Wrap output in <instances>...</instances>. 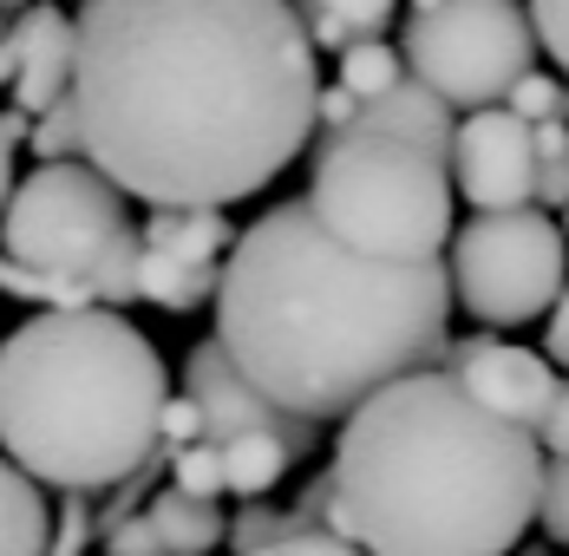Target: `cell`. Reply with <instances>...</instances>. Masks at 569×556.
Segmentation results:
<instances>
[{"label": "cell", "mask_w": 569, "mask_h": 556, "mask_svg": "<svg viewBox=\"0 0 569 556\" xmlns=\"http://www.w3.org/2000/svg\"><path fill=\"white\" fill-rule=\"evenodd\" d=\"M79 158L151 210H229L315 138V40L288 0H86Z\"/></svg>", "instance_id": "6da1fadb"}, {"label": "cell", "mask_w": 569, "mask_h": 556, "mask_svg": "<svg viewBox=\"0 0 569 556\" xmlns=\"http://www.w3.org/2000/svg\"><path fill=\"white\" fill-rule=\"evenodd\" d=\"M452 269H399L341 249L308 197L236 236L217 288V340L295 419H353L373 393L446 360Z\"/></svg>", "instance_id": "7a4b0ae2"}, {"label": "cell", "mask_w": 569, "mask_h": 556, "mask_svg": "<svg viewBox=\"0 0 569 556\" xmlns=\"http://www.w3.org/2000/svg\"><path fill=\"white\" fill-rule=\"evenodd\" d=\"M328 485V530L360 556H511L537 524L543 445L426 367L341 426Z\"/></svg>", "instance_id": "3957f363"}, {"label": "cell", "mask_w": 569, "mask_h": 556, "mask_svg": "<svg viewBox=\"0 0 569 556\" xmlns=\"http://www.w3.org/2000/svg\"><path fill=\"white\" fill-rule=\"evenodd\" d=\"M164 354L112 308L33 315L0 340V451L66 498L131 485L164 445Z\"/></svg>", "instance_id": "277c9868"}, {"label": "cell", "mask_w": 569, "mask_h": 556, "mask_svg": "<svg viewBox=\"0 0 569 556\" xmlns=\"http://www.w3.org/2000/svg\"><path fill=\"white\" fill-rule=\"evenodd\" d=\"M452 158L373 125L321 138L308 177V210L321 229L353 256L399 269L439 262V249L452 242Z\"/></svg>", "instance_id": "5b68a950"}, {"label": "cell", "mask_w": 569, "mask_h": 556, "mask_svg": "<svg viewBox=\"0 0 569 556\" xmlns=\"http://www.w3.org/2000/svg\"><path fill=\"white\" fill-rule=\"evenodd\" d=\"M0 249L20 269L86 281L99 295V308H112V315L124 301H138L144 236L124 217V190L106 183L86 158L40 165L13 183L7 217H0Z\"/></svg>", "instance_id": "8992f818"}, {"label": "cell", "mask_w": 569, "mask_h": 556, "mask_svg": "<svg viewBox=\"0 0 569 556\" xmlns=\"http://www.w3.org/2000/svg\"><path fill=\"white\" fill-rule=\"evenodd\" d=\"M406 79L439 92L452 111H491L511 99L523 72H537V27L523 0H446L439 13H412L399 33Z\"/></svg>", "instance_id": "52a82bcc"}, {"label": "cell", "mask_w": 569, "mask_h": 556, "mask_svg": "<svg viewBox=\"0 0 569 556\" xmlns=\"http://www.w3.org/2000/svg\"><path fill=\"white\" fill-rule=\"evenodd\" d=\"M569 288V236L550 210L471 217L452 236V301L485 328L543 321Z\"/></svg>", "instance_id": "ba28073f"}, {"label": "cell", "mask_w": 569, "mask_h": 556, "mask_svg": "<svg viewBox=\"0 0 569 556\" xmlns=\"http://www.w3.org/2000/svg\"><path fill=\"white\" fill-rule=\"evenodd\" d=\"M452 190L478 217L537 210V138L505 106L471 111L452 138Z\"/></svg>", "instance_id": "9c48e42d"}, {"label": "cell", "mask_w": 569, "mask_h": 556, "mask_svg": "<svg viewBox=\"0 0 569 556\" xmlns=\"http://www.w3.org/2000/svg\"><path fill=\"white\" fill-rule=\"evenodd\" d=\"M183 393L197 399L203 439L210 445H229V439H242V433H269V439H282L295 458L315 451V419H295L288 406H276L269 393L229 360L223 340H197V347H190V360H183Z\"/></svg>", "instance_id": "30bf717a"}, {"label": "cell", "mask_w": 569, "mask_h": 556, "mask_svg": "<svg viewBox=\"0 0 569 556\" xmlns=\"http://www.w3.org/2000/svg\"><path fill=\"white\" fill-rule=\"evenodd\" d=\"M446 374H458L478 406H491L498 419L523 426L530 439L543 433V419H550V406H557V393H563L557 367H550L543 354L511 347V340H491V334H471V340L446 347Z\"/></svg>", "instance_id": "8fae6325"}, {"label": "cell", "mask_w": 569, "mask_h": 556, "mask_svg": "<svg viewBox=\"0 0 569 556\" xmlns=\"http://www.w3.org/2000/svg\"><path fill=\"white\" fill-rule=\"evenodd\" d=\"M20 40V79H13V111L40 118L59 99H72V66H79V27L59 7H27L13 20Z\"/></svg>", "instance_id": "7c38bea8"}, {"label": "cell", "mask_w": 569, "mask_h": 556, "mask_svg": "<svg viewBox=\"0 0 569 556\" xmlns=\"http://www.w3.org/2000/svg\"><path fill=\"white\" fill-rule=\"evenodd\" d=\"M53 550V510L40 485L0 451V556H47Z\"/></svg>", "instance_id": "4fadbf2b"}, {"label": "cell", "mask_w": 569, "mask_h": 556, "mask_svg": "<svg viewBox=\"0 0 569 556\" xmlns=\"http://www.w3.org/2000/svg\"><path fill=\"white\" fill-rule=\"evenodd\" d=\"M144 517H151V530H158L164 556H210L229 537L223 510H217V504H203V498H183L177 485L144 504Z\"/></svg>", "instance_id": "5bb4252c"}, {"label": "cell", "mask_w": 569, "mask_h": 556, "mask_svg": "<svg viewBox=\"0 0 569 556\" xmlns=\"http://www.w3.org/2000/svg\"><path fill=\"white\" fill-rule=\"evenodd\" d=\"M217 288H223L217 262H177L158 249H144V262H138V301H151L164 315H190V308L217 301Z\"/></svg>", "instance_id": "9a60e30c"}, {"label": "cell", "mask_w": 569, "mask_h": 556, "mask_svg": "<svg viewBox=\"0 0 569 556\" xmlns=\"http://www.w3.org/2000/svg\"><path fill=\"white\" fill-rule=\"evenodd\" d=\"M144 249L177 256V262H217L223 249H236V229L223 210H151Z\"/></svg>", "instance_id": "2e32d148"}, {"label": "cell", "mask_w": 569, "mask_h": 556, "mask_svg": "<svg viewBox=\"0 0 569 556\" xmlns=\"http://www.w3.org/2000/svg\"><path fill=\"white\" fill-rule=\"evenodd\" d=\"M295 465V451L282 439H269V433H242V439L223 445V485L236 498L262 504L276 485H282V471Z\"/></svg>", "instance_id": "e0dca14e"}, {"label": "cell", "mask_w": 569, "mask_h": 556, "mask_svg": "<svg viewBox=\"0 0 569 556\" xmlns=\"http://www.w3.org/2000/svg\"><path fill=\"white\" fill-rule=\"evenodd\" d=\"M341 86L360 106H373V99H387L393 86H406V59H399V47H387V40H353L341 53Z\"/></svg>", "instance_id": "ac0fdd59"}, {"label": "cell", "mask_w": 569, "mask_h": 556, "mask_svg": "<svg viewBox=\"0 0 569 556\" xmlns=\"http://www.w3.org/2000/svg\"><path fill=\"white\" fill-rule=\"evenodd\" d=\"M171 478H177V492L183 498H203V504H217L229 492L223 485V445H183V451H171Z\"/></svg>", "instance_id": "d6986e66"}, {"label": "cell", "mask_w": 569, "mask_h": 556, "mask_svg": "<svg viewBox=\"0 0 569 556\" xmlns=\"http://www.w3.org/2000/svg\"><path fill=\"white\" fill-rule=\"evenodd\" d=\"M511 118L523 125H569V86H557L550 72H523L511 86V99H505Z\"/></svg>", "instance_id": "ffe728a7"}, {"label": "cell", "mask_w": 569, "mask_h": 556, "mask_svg": "<svg viewBox=\"0 0 569 556\" xmlns=\"http://www.w3.org/2000/svg\"><path fill=\"white\" fill-rule=\"evenodd\" d=\"M27 145H33L40 165H72L79 158V111H72V99H59L53 111H40Z\"/></svg>", "instance_id": "44dd1931"}, {"label": "cell", "mask_w": 569, "mask_h": 556, "mask_svg": "<svg viewBox=\"0 0 569 556\" xmlns=\"http://www.w3.org/2000/svg\"><path fill=\"white\" fill-rule=\"evenodd\" d=\"M288 530H295V517L269 510V504H242V517L229 524V550H236V556H256V550H269L276 537H288Z\"/></svg>", "instance_id": "7402d4cb"}, {"label": "cell", "mask_w": 569, "mask_h": 556, "mask_svg": "<svg viewBox=\"0 0 569 556\" xmlns=\"http://www.w3.org/2000/svg\"><path fill=\"white\" fill-rule=\"evenodd\" d=\"M537 517H543V537L569 544V458H550V465H543V498H537Z\"/></svg>", "instance_id": "603a6c76"}, {"label": "cell", "mask_w": 569, "mask_h": 556, "mask_svg": "<svg viewBox=\"0 0 569 556\" xmlns=\"http://www.w3.org/2000/svg\"><path fill=\"white\" fill-rule=\"evenodd\" d=\"M530 27H537V47L557 59L569 79V0H530Z\"/></svg>", "instance_id": "cb8c5ba5"}, {"label": "cell", "mask_w": 569, "mask_h": 556, "mask_svg": "<svg viewBox=\"0 0 569 556\" xmlns=\"http://www.w3.org/2000/svg\"><path fill=\"white\" fill-rule=\"evenodd\" d=\"M315 7H321V13H335L353 40H367V33H380V27L393 20L399 0H315Z\"/></svg>", "instance_id": "d4e9b609"}, {"label": "cell", "mask_w": 569, "mask_h": 556, "mask_svg": "<svg viewBox=\"0 0 569 556\" xmlns=\"http://www.w3.org/2000/svg\"><path fill=\"white\" fill-rule=\"evenodd\" d=\"M106 556H164V544H158L151 517H131V510H118L112 530H106Z\"/></svg>", "instance_id": "484cf974"}, {"label": "cell", "mask_w": 569, "mask_h": 556, "mask_svg": "<svg viewBox=\"0 0 569 556\" xmlns=\"http://www.w3.org/2000/svg\"><path fill=\"white\" fill-rule=\"evenodd\" d=\"M256 556H360L347 537H335V530H288V537H276L269 550H256Z\"/></svg>", "instance_id": "4316f807"}, {"label": "cell", "mask_w": 569, "mask_h": 556, "mask_svg": "<svg viewBox=\"0 0 569 556\" xmlns=\"http://www.w3.org/2000/svg\"><path fill=\"white\" fill-rule=\"evenodd\" d=\"M164 445H171V451L203 445V413H197V399H190V393H171V406H164Z\"/></svg>", "instance_id": "83f0119b"}, {"label": "cell", "mask_w": 569, "mask_h": 556, "mask_svg": "<svg viewBox=\"0 0 569 556\" xmlns=\"http://www.w3.org/2000/svg\"><path fill=\"white\" fill-rule=\"evenodd\" d=\"M86 537H92V510L72 498L53 517V550H47V556H79V550H86Z\"/></svg>", "instance_id": "f1b7e54d"}, {"label": "cell", "mask_w": 569, "mask_h": 556, "mask_svg": "<svg viewBox=\"0 0 569 556\" xmlns=\"http://www.w3.org/2000/svg\"><path fill=\"white\" fill-rule=\"evenodd\" d=\"M353 118H360V99L347 92L341 79H335V86H321V99H315V125H321V131L335 138V131H347Z\"/></svg>", "instance_id": "f546056e"}, {"label": "cell", "mask_w": 569, "mask_h": 556, "mask_svg": "<svg viewBox=\"0 0 569 556\" xmlns=\"http://www.w3.org/2000/svg\"><path fill=\"white\" fill-rule=\"evenodd\" d=\"M537 445H543L550 458H569V387L557 393V406H550V419H543V433H537Z\"/></svg>", "instance_id": "4dcf8cb0"}, {"label": "cell", "mask_w": 569, "mask_h": 556, "mask_svg": "<svg viewBox=\"0 0 569 556\" xmlns=\"http://www.w3.org/2000/svg\"><path fill=\"white\" fill-rule=\"evenodd\" d=\"M543 347H550V367H569V288H563V301L550 308V334H543Z\"/></svg>", "instance_id": "1f68e13d"}, {"label": "cell", "mask_w": 569, "mask_h": 556, "mask_svg": "<svg viewBox=\"0 0 569 556\" xmlns=\"http://www.w3.org/2000/svg\"><path fill=\"white\" fill-rule=\"evenodd\" d=\"M537 138V165H563L569 158V125H530Z\"/></svg>", "instance_id": "d6a6232c"}, {"label": "cell", "mask_w": 569, "mask_h": 556, "mask_svg": "<svg viewBox=\"0 0 569 556\" xmlns=\"http://www.w3.org/2000/svg\"><path fill=\"white\" fill-rule=\"evenodd\" d=\"M13 138H7V118H0V217H7V197H13Z\"/></svg>", "instance_id": "836d02e7"}, {"label": "cell", "mask_w": 569, "mask_h": 556, "mask_svg": "<svg viewBox=\"0 0 569 556\" xmlns=\"http://www.w3.org/2000/svg\"><path fill=\"white\" fill-rule=\"evenodd\" d=\"M13 79H20V40H13V27L0 33V86L13 92Z\"/></svg>", "instance_id": "e575fe53"}, {"label": "cell", "mask_w": 569, "mask_h": 556, "mask_svg": "<svg viewBox=\"0 0 569 556\" xmlns=\"http://www.w3.org/2000/svg\"><path fill=\"white\" fill-rule=\"evenodd\" d=\"M439 7H446V0H412V13H439Z\"/></svg>", "instance_id": "d590c367"}, {"label": "cell", "mask_w": 569, "mask_h": 556, "mask_svg": "<svg viewBox=\"0 0 569 556\" xmlns=\"http://www.w3.org/2000/svg\"><path fill=\"white\" fill-rule=\"evenodd\" d=\"M0 7H13V13H27V0H0Z\"/></svg>", "instance_id": "8d00e7d4"}, {"label": "cell", "mask_w": 569, "mask_h": 556, "mask_svg": "<svg viewBox=\"0 0 569 556\" xmlns=\"http://www.w3.org/2000/svg\"><path fill=\"white\" fill-rule=\"evenodd\" d=\"M563 236H569V210H563Z\"/></svg>", "instance_id": "74e56055"}]
</instances>
